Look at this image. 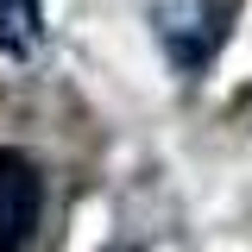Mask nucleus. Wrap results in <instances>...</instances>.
Returning <instances> with one entry per match:
<instances>
[{"mask_svg":"<svg viewBox=\"0 0 252 252\" xmlns=\"http://www.w3.org/2000/svg\"><path fill=\"white\" fill-rule=\"evenodd\" d=\"M19 32H38V0H0V44H13Z\"/></svg>","mask_w":252,"mask_h":252,"instance_id":"7ed1b4c3","label":"nucleus"},{"mask_svg":"<svg viewBox=\"0 0 252 252\" xmlns=\"http://www.w3.org/2000/svg\"><path fill=\"white\" fill-rule=\"evenodd\" d=\"M44 220V177L26 152L0 145V252H26Z\"/></svg>","mask_w":252,"mask_h":252,"instance_id":"f03ea898","label":"nucleus"},{"mask_svg":"<svg viewBox=\"0 0 252 252\" xmlns=\"http://www.w3.org/2000/svg\"><path fill=\"white\" fill-rule=\"evenodd\" d=\"M152 26H158L164 57L177 63L183 76H195V69H208V63H215V51L227 44L233 0H158Z\"/></svg>","mask_w":252,"mask_h":252,"instance_id":"f257e3e1","label":"nucleus"}]
</instances>
